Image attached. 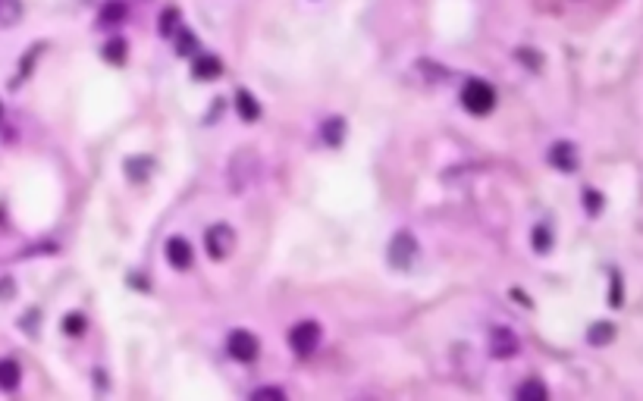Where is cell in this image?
Here are the masks:
<instances>
[{"instance_id":"20","label":"cell","mask_w":643,"mask_h":401,"mask_svg":"<svg viewBox=\"0 0 643 401\" xmlns=\"http://www.w3.org/2000/svg\"><path fill=\"white\" fill-rule=\"evenodd\" d=\"M104 57H107V60H110V63H123V60H126V41H110V45H107L104 47Z\"/></svg>"},{"instance_id":"12","label":"cell","mask_w":643,"mask_h":401,"mask_svg":"<svg viewBox=\"0 0 643 401\" xmlns=\"http://www.w3.org/2000/svg\"><path fill=\"white\" fill-rule=\"evenodd\" d=\"M236 110H239V116H242L245 122H254L261 116V107H258V100H254L251 91H239L236 94Z\"/></svg>"},{"instance_id":"16","label":"cell","mask_w":643,"mask_h":401,"mask_svg":"<svg viewBox=\"0 0 643 401\" xmlns=\"http://www.w3.org/2000/svg\"><path fill=\"white\" fill-rule=\"evenodd\" d=\"M518 398H521V401H546V398H550V392H546L543 383L530 379V383L518 385Z\"/></svg>"},{"instance_id":"17","label":"cell","mask_w":643,"mask_h":401,"mask_svg":"<svg viewBox=\"0 0 643 401\" xmlns=\"http://www.w3.org/2000/svg\"><path fill=\"white\" fill-rule=\"evenodd\" d=\"M530 242H533V251H540V254H546L552 248V229L546 223H540V226H533V236H530Z\"/></svg>"},{"instance_id":"22","label":"cell","mask_w":643,"mask_h":401,"mask_svg":"<svg viewBox=\"0 0 643 401\" xmlns=\"http://www.w3.org/2000/svg\"><path fill=\"white\" fill-rule=\"evenodd\" d=\"M179 19V13L176 10H164V16H160V35H170V32H176V23Z\"/></svg>"},{"instance_id":"23","label":"cell","mask_w":643,"mask_h":401,"mask_svg":"<svg viewBox=\"0 0 643 401\" xmlns=\"http://www.w3.org/2000/svg\"><path fill=\"white\" fill-rule=\"evenodd\" d=\"M584 204H587L590 214H599V210H603V194H599V192H587V194H584Z\"/></svg>"},{"instance_id":"24","label":"cell","mask_w":643,"mask_h":401,"mask_svg":"<svg viewBox=\"0 0 643 401\" xmlns=\"http://www.w3.org/2000/svg\"><path fill=\"white\" fill-rule=\"evenodd\" d=\"M612 308H621V279L612 276Z\"/></svg>"},{"instance_id":"10","label":"cell","mask_w":643,"mask_h":401,"mask_svg":"<svg viewBox=\"0 0 643 401\" xmlns=\"http://www.w3.org/2000/svg\"><path fill=\"white\" fill-rule=\"evenodd\" d=\"M195 79H201V82H210V79H217L223 72V63L217 60V57H195Z\"/></svg>"},{"instance_id":"27","label":"cell","mask_w":643,"mask_h":401,"mask_svg":"<svg viewBox=\"0 0 643 401\" xmlns=\"http://www.w3.org/2000/svg\"><path fill=\"white\" fill-rule=\"evenodd\" d=\"M0 295H4V298L13 295V286H10V282H0Z\"/></svg>"},{"instance_id":"26","label":"cell","mask_w":643,"mask_h":401,"mask_svg":"<svg viewBox=\"0 0 643 401\" xmlns=\"http://www.w3.org/2000/svg\"><path fill=\"white\" fill-rule=\"evenodd\" d=\"M511 298H515V301H518V304H524V308H530V298H528V295H524V291H521V289H511Z\"/></svg>"},{"instance_id":"19","label":"cell","mask_w":643,"mask_h":401,"mask_svg":"<svg viewBox=\"0 0 643 401\" xmlns=\"http://www.w3.org/2000/svg\"><path fill=\"white\" fill-rule=\"evenodd\" d=\"M176 50L182 57H192L195 50H198V38H195L192 32H186V28H182V32L176 35Z\"/></svg>"},{"instance_id":"4","label":"cell","mask_w":643,"mask_h":401,"mask_svg":"<svg viewBox=\"0 0 643 401\" xmlns=\"http://www.w3.org/2000/svg\"><path fill=\"white\" fill-rule=\"evenodd\" d=\"M418 242H414V236L411 232H396L392 236V242H389V264L396 267V269H408L418 260Z\"/></svg>"},{"instance_id":"18","label":"cell","mask_w":643,"mask_h":401,"mask_svg":"<svg viewBox=\"0 0 643 401\" xmlns=\"http://www.w3.org/2000/svg\"><path fill=\"white\" fill-rule=\"evenodd\" d=\"M612 335H615V326L612 323H593L587 332V339L593 342V345H605V342H612Z\"/></svg>"},{"instance_id":"9","label":"cell","mask_w":643,"mask_h":401,"mask_svg":"<svg viewBox=\"0 0 643 401\" xmlns=\"http://www.w3.org/2000/svg\"><path fill=\"white\" fill-rule=\"evenodd\" d=\"M550 163L555 166V170H562V173H571L574 166H577V151H574V144L555 141L552 148H550Z\"/></svg>"},{"instance_id":"25","label":"cell","mask_w":643,"mask_h":401,"mask_svg":"<svg viewBox=\"0 0 643 401\" xmlns=\"http://www.w3.org/2000/svg\"><path fill=\"white\" fill-rule=\"evenodd\" d=\"M264 398H276V401H280L283 392L280 389H258V392H254V401H264Z\"/></svg>"},{"instance_id":"5","label":"cell","mask_w":643,"mask_h":401,"mask_svg":"<svg viewBox=\"0 0 643 401\" xmlns=\"http://www.w3.org/2000/svg\"><path fill=\"white\" fill-rule=\"evenodd\" d=\"M317 342H320V326L314 323V320H305V323L292 326L289 345H292V351H295V354H311L314 348H317Z\"/></svg>"},{"instance_id":"14","label":"cell","mask_w":643,"mask_h":401,"mask_svg":"<svg viewBox=\"0 0 643 401\" xmlns=\"http://www.w3.org/2000/svg\"><path fill=\"white\" fill-rule=\"evenodd\" d=\"M320 138H324L330 148H339V141L346 138V122H342V120H330L326 126H320Z\"/></svg>"},{"instance_id":"1","label":"cell","mask_w":643,"mask_h":401,"mask_svg":"<svg viewBox=\"0 0 643 401\" xmlns=\"http://www.w3.org/2000/svg\"><path fill=\"white\" fill-rule=\"evenodd\" d=\"M261 173V157L254 148H239L229 160V185L232 192H245Z\"/></svg>"},{"instance_id":"21","label":"cell","mask_w":643,"mask_h":401,"mask_svg":"<svg viewBox=\"0 0 643 401\" xmlns=\"http://www.w3.org/2000/svg\"><path fill=\"white\" fill-rule=\"evenodd\" d=\"M85 330V317L82 313H72V317L63 320V332H69V335H79Z\"/></svg>"},{"instance_id":"11","label":"cell","mask_w":643,"mask_h":401,"mask_svg":"<svg viewBox=\"0 0 643 401\" xmlns=\"http://www.w3.org/2000/svg\"><path fill=\"white\" fill-rule=\"evenodd\" d=\"M123 19H126V4H120V0H110V4H104V6H101V16H98V23L104 25V28H110V25H120Z\"/></svg>"},{"instance_id":"13","label":"cell","mask_w":643,"mask_h":401,"mask_svg":"<svg viewBox=\"0 0 643 401\" xmlns=\"http://www.w3.org/2000/svg\"><path fill=\"white\" fill-rule=\"evenodd\" d=\"M19 376H23L19 364L10 361V357H0V389H16Z\"/></svg>"},{"instance_id":"7","label":"cell","mask_w":643,"mask_h":401,"mask_svg":"<svg viewBox=\"0 0 643 401\" xmlns=\"http://www.w3.org/2000/svg\"><path fill=\"white\" fill-rule=\"evenodd\" d=\"M164 254H166V264L170 267H176V269H188L192 267V260H195V251H192V245L186 242L182 236H173V238H166V245H164Z\"/></svg>"},{"instance_id":"3","label":"cell","mask_w":643,"mask_h":401,"mask_svg":"<svg viewBox=\"0 0 643 401\" xmlns=\"http://www.w3.org/2000/svg\"><path fill=\"white\" fill-rule=\"evenodd\" d=\"M204 248H207V254L214 260H226L232 251H236V232H232L229 223H217L207 229V236H204Z\"/></svg>"},{"instance_id":"2","label":"cell","mask_w":643,"mask_h":401,"mask_svg":"<svg viewBox=\"0 0 643 401\" xmlns=\"http://www.w3.org/2000/svg\"><path fill=\"white\" fill-rule=\"evenodd\" d=\"M462 104H465L467 113L486 116L496 107V91L489 88L486 82H480V79H471V82L465 85V91H462Z\"/></svg>"},{"instance_id":"8","label":"cell","mask_w":643,"mask_h":401,"mask_svg":"<svg viewBox=\"0 0 643 401\" xmlns=\"http://www.w3.org/2000/svg\"><path fill=\"white\" fill-rule=\"evenodd\" d=\"M489 348H493L496 357H511L518 351V339L515 332L506 330V326H496L493 332H489Z\"/></svg>"},{"instance_id":"6","label":"cell","mask_w":643,"mask_h":401,"mask_svg":"<svg viewBox=\"0 0 643 401\" xmlns=\"http://www.w3.org/2000/svg\"><path fill=\"white\" fill-rule=\"evenodd\" d=\"M226 351L236 357V361H254L258 357V339L245 330H236L226 339Z\"/></svg>"},{"instance_id":"15","label":"cell","mask_w":643,"mask_h":401,"mask_svg":"<svg viewBox=\"0 0 643 401\" xmlns=\"http://www.w3.org/2000/svg\"><path fill=\"white\" fill-rule=\"evenodd\" d=\"M23 16V4L19 0H0V25H16Z\"/></svg>"}]
</instances>
